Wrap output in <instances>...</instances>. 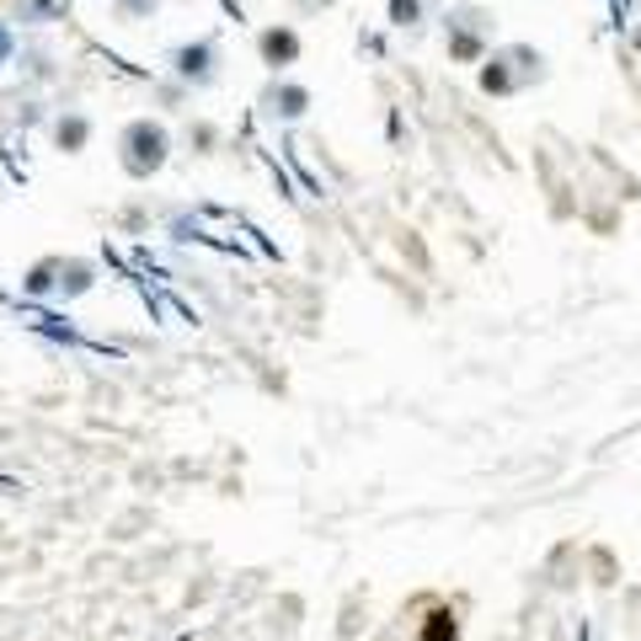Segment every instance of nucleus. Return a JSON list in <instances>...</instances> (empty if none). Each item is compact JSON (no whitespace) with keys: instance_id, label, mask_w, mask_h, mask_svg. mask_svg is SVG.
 I'll list each match as a JSON object with an SVG mask.
<instances>
[{"instance_id":"423d86ee","label":"nucleus","mask_w":641,"mask_h":641,"mask_svg":"<svg viewBox=\"0 0 641 641\" xmlns=\"http://www.w3.org/2000/svg\"><path fill=\"white\" fill-rule=\"evenodd\" d=\"M11 60V28H0V64Z\"/></svg>"},{"instance_id":"7ed1b4c3","label":"nucleus","mask_w":641,"mask_h":641,"mask_svg":"<svg viewBox=\"0 0 641 641\" xmlns=\"http://www.w3.org/2000/svg\"><path fill=\"white\" fill-rule=\"evenodd\" d=\"M64 11V0H22V17H54Z\"/></svg>"},{"instance_id":"39448f33","label":"nucleus","mask_w":641,"mask_h":641,"mask_svg":"<svg viewBox=\"0 0 641 641\" xmlns=\"http://www.w3.org/2000/svg\"><path fill=\"white\" fill-rule=\"evenodd\" d=\"M204 60H209V49H198V54H193V49H187V54H183V70H187V75H193V70H198V75H204Z\"/></svg>"},{"instance_id":"20e7f679","label":"nucleus","mask_w":641,"mask_h":641,"mask_svg":"<svg viewBox=\"0 0 641 641\" xmlns=\"http://www.w3.org/2000/svg\"><path fill=\"white\" fill-rule=\"evenodd\" d=\"M60 139L64 145H81V139H86V123H60Z\"/></svg>"},{"instance_id":"f03ea898","label":"nucleus","mask_w":641,"mask_h":641,"mask_svg":"<svg viewBox=\"0 0 641 641\" xmlns=\"http://www.w3.org/2000/svg\"><path fill=\"white\" fill-rule=\"evenodd\" d=\"M262 49H268V60H289V54H294V38H289V32H268Z\"/></svg>"},{"instance_id":"f257e3e1","label":"nucleus","mask_w":641,"mask_h":641,"mask_svg":"<svg viewBox=\"0 0 641 641\" xmlns=\"http://www.w3.org/2000/svg\"><path fill=\"white\" fill-rule=\"evenodd\" d=\"M128 145H134V151H128V166H134V172H151V166H161L166 134H161V128H145V123H139V128L128 134Z\"/></svg>"}]
</instances>
